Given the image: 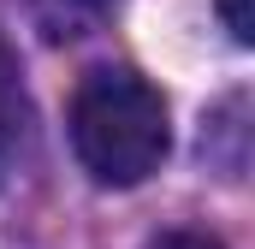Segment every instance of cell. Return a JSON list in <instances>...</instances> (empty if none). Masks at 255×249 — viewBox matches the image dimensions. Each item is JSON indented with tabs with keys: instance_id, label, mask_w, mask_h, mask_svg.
Here are the masks:
<instances>
[{
	"instance_id": "cell-1",
	"label": "cell",
	"mask_w": 255,
	"mask_h": 249,
	"mask_svg": "<svg viewBox=\"0 0 255 249\" xmlns=\"http://www.w3.org/2000/svg\"><path fill=\"white\" fill-rule=\"evenodd\" d=\"M71 148L95 184L130 190L148 172H160L172 148L166 101L148 77L136 71H89L71 95Z\"/></svg>"
},
{
	"instance_id": "cell-4",
	"label": "cell",
	"mask_w": 255,
	"mask_h": 249,
	"mask_svg": "<svg viewBox=\"0 0 255 249\" xmlns=\"http://www.w3.org/2000/svg\"><path fill=\"white\" fill-rule=\"evenodd\" d=\"M154 249H220L214 238H202V232H172V238H160Z\"/></svg>"
},
{
	"instance_id": "cell-3",
	"label": "cell",
	"mask_w": 255,
	"mask_h": 249,
	"mask_svg": "<svg viewBox=\"0 0 255 249\" xmlns=\"http://www.w3.org/2000/svg\"><path fill=\"white\" fill-rule=\"evenodd\" d=\"M220 12H226V30H232L238 42H250V36H255V18H250V0H220Z\"/></svg>"
},
{
	"instance_id": "cell-2",
	"label": "cell",
	"mask_w": 255,
	"mask_h": 249,
	"mask_svg": "<svg viewBox=\"0 0 255 249\" xmlns=\"http://www.w3.org/2000/svg\"><path fill=\"white\" fill-rule=\"evenodd\" d=\"M30 142V101H24V71L12 60V48L0 42V178L18 166Z\"/></svg>"
}]
</instances>
